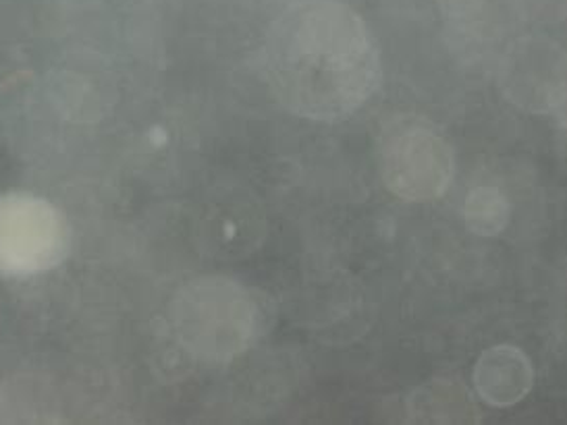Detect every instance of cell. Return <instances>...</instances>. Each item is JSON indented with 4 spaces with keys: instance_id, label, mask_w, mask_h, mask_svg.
<instances>
[{
    "instance_id": "1",
    "label": "cell",
    "mask_w": 567,
    "mask_h": 425,
    "mask_svg": "<svg viewBox=\"0 0 567 425\" xmlns=\"http://www.w3.org/2000/svg\"><path fill=\"white\" fill-rule=\"evenodd\" d=\"M267 77L293 115L334 123L362 108L383 80L367 21L339 0H300L268 30Z\"/></svg>"
},
{
    "instance_id": "2",
    "label": "cell",
    "mask_w": 567,
    "mask_h": 425,
    "mask_svg": "<svg viewBox=\"0 0 567 425\" xmlns=\"http://www.w3.org/2000/svg\"><path fill=\"white\" fill-rule=\"evenodd\" d=\"M258 320L250 291L225 277L192 280L171 303V322L179 343L206 363H229L246 353L256 341Z\"/></svg>"
},
{
    "instance_id": "3",
    "label": "cell",
    "mask_w": 567,
    "mask_h": 425,
    "mask_svg": "<svg viewBox=\"0 0 567 425\" xmlns=\"http://www.w3.org/2000/svg\"><path fill=\"white\" fill-rule=\"evenodd\" d=\"M381 175L403 201H433L445 196L455 175L453 147L426 125L398 123L383 135Z\"/></svg>"
},
{
    "instance_id": "4",
    "label": "cell",
    "mask_w": 567,
    "mask_h": 425,
    "mask_svg": "<svg viewBox=\"0 0 567 425\" xmlns=\"http://www.w3.org/2000/svg\"><path fill=\"white\" fill-rule=\"evenodd\" d=\"M69 225L47 199L0 197V274L30 277L68 258Z\"/></svg>"
},
{
    "instance_id": "5",
    "label": "cell",
    "mask_w": 567,
    "mask_h": 425,
    "mask_svg": "<svg viewBox=\"0 0 567 425\" xmlns=\"http://www.w3.org/2000/svg\"><path fill=\"white\" fill-rule=\"evenodd\" d=\"M507 99L533 113H553L566 104V56L549 42H522L503 65Z\"/></svg>"
},
{
    "instance_id": "6",
    "label": "cell",
    "mask_w": 567,
    "mask_h": 425,
    "mask_svg": "<svg viewBox=\"0 0 567 425\" xmlns=\"http://www.w3.org/2000/svg\"><path fill=\"white\" fill-rule=\"evenodd\" d=\"M474 386L484 403L512 407L533 391V361L512 344L491 346L476 361Z\"/></svg>"
},
{
    "instance_id": "7",
    "label": "cell",
    "mask_w": 567,
    "mask_h": 425,
    "mask_svg": "<svg viewBox=\"0 0 567 425\" xmlns=\"http://www.w3.org/2000/svg\"><path fill=\"white\" fill-rule=\"evenodd\" d=\"M410 415L429 424H472L478 410L464 386L455 382H433L410 398Z\"/></svg>"
},
{
    "instance_id": "8",
    "label": "cell",
    "mask_w": 567,
    "mask_h": 425,
    "mask_svg": "<svg viewBox=\"0 0 567 425\" xmlns=\"http://www.w3.org/2000/svg\"><path fill=\"white\" fill-rule=\"evenodd\" d=\"M512 216L509 199L497 187L484 185L470 191L466 197V225L478 237H497Z\"/></svg>"
}]
</instances>
